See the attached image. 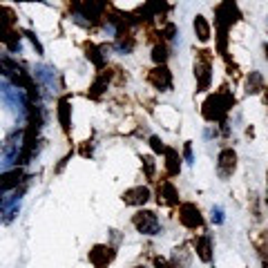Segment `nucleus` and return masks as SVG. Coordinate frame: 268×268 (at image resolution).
Returning <instances> with one entry per match:
<instances>
[{"instance_id":"nucleus-1","label":"nucleus","mask_w":268,"mask_h":268,"mask_svg":"<svg viewBox=\"0 0 268 268\" xmlns=\"http://www.w3.org/2000/svg\"><path fill=\"white\" fill-rule=\"evenodd\" d=\"M232 105H234V96L228 92L226 85H222V90H219L217 94H210V96L206 98L204 108H201V114H204V118L210 123H214V121L224 123L228 110H230Z\"/></svg>"},{"instance_id":"nucleus-2","label":"nucleus","mask_w":268,"mask_h":268,"mask_svg":"<svg viewBox=\"0 0 268 268\" xmlns=\"http://www.w3.org/2000/svg\"><path fill=\"white\" fill-rule=\"evenodd\" d=\"M210 63H212V52L210 50L194 52V78H197V90L199 92H204V90L210 88V80H212Z\"/></svg>"},{"instance_id":"nucleus-3","label":"nucleus","mask_w":268,"mask_h":268,"mask_svg":"<svg viewBox=\"0 0 268 268\" xmlns=\"http://www.w3.org/2000/svg\"><path fill=\"white\" fill-rule=\"evenodd\" d=\"M239 20H242V12H239V7H237L234 0H224V2L214 9V25L230 27Z\"/></svg>"},{"instance_id":"nucleus-4","label":"nucleus","mask_w":268,"mask_h":268,"mask_svg":"<svg viewBox=\"0 0 268 268\" xmlns=\"http://www.w3.org/2000/svg\"><path fill=\"white\" fill-rule=\"evenodd\" d=\"M132 226L141 234H156L159 232V217L152 210H138L132 217Z\"/></svg>"},{"instance_id":"nucleus-5","label":"nucleus","mask_w":268,"mask_h":268,"mask_svg":"<svg viewBox=\"0 0 268 268\" xmlns=\"http://www.w3.org/2000/svg\"><path fill=\"white\" fill-rule=\"evenodd\" d=\"M179 224L186 226L188 230H197V228L204 226V214L194 204H181L179 206Z\"/></svg>"},{"instance_id":"nucleus-6","label":"nucleus","mask_w":268,"mask_h":268,"mask_svg":"<svg viewBox=\"0 0 268 268\" xmlns=\"http://www.w3.org/2000/svg\"><path fill=\"white\" fill-rule=\"evenodd\" d=\"M108 0H80V12L85 18H90L92 22H100L105 20V14H108Z\"/></svg>"},{"instance_id":"nucleus-7","label":"nucleus","mask_w":268,"mask_h":268,"mask_svg":"<svg viewBox=\"0 0 268 268\" xmlns=\"http://www.w3.org/2000/svg\"><path fill=\"white\" fill-rule=\"evenodd\" d=\"M148 83H150L152 88L161 90V92H170V90H172V74H170V70H168L166 65H156L154 70L148 72Z\"/></svg>"},{"instance_id":"nucleus-8","label":"nucleus","mask_w":268,"mask_h":268,"mask_svg":"<svg viewBox=\"0 0 268 268\" xmlns=\"http://www.w3.org/2000/svg\"><path fill=\"white\" fill-rule=\"evenodd\" d=\"M237 170V152L232 148H224L217 156V172L222 179H228L232 176V172Z\"/></svg>"},{"instance_id":"nucleus-9","label":"nucleus","mask_w":268,"mask_h":268,"mask_svg":"<svg viewBox=\"0 0 268 268\" xmlns=\"http://www.w3.org/2000/svg\"><path fill=\"white\" fill-rule=\"evenodd\" d=\"M114 248L112 246H105V244H96V246L90 250V264H92L94 268H108L110 264H112L114 260Z\"/></svg>"},{"instance_id":"nucleus-10","label":"nucleus","mask_w":268,"mask_h":268,"mask_svg":"<svg viewBox=\"0 0 268 268\" xmlns=\"http://www.w3.org/2000/svg\"><path fill=\"white\" fill-rule=\"evenodd\" d=\"M156 201L164 206H179V192H176L172 181L161 179L159 184H156Z\"/></svg>"},{"instance_id":"nucleus-11","label":"nucleus","mask_w":268,"mask_h":268,"mask_svg":"<svg viewBox=\"0 0 268 268\" xmlns=\"http://www.w3.org/2000/svg\"><path fill=\"white\" fill-rule=\"evenodd\" d=\"M121 199L126 206H143L150 199V190H148L146 186H134V188H128L126 192L121 194Z\"/></svg>"},{"instance_id":"nucleus-12","label":"nucleus","mask_w":268,"mask_h":268,"mask_svg":"<svg viewBox=\"0 0 268 268\" xmlns=\"http://www.w3.org/2000/svg\"><path fill=\"white\" fill-rule=\"evenodd\" d=\"M192 246H194V252L201 262H210L212 260V239L208 234H197L192 239Z\"/></svg>"},{"instance_id":"nucleus-13","label":"nucleus","mask_w":268,"mask_h":268,"mask_svg":"<svg viewBox=\"0 0 268 268\" xmlns=\"http://www.w3.org/2000/svg\"><path fill=\"white\" fill-rule=\"evenodd\" d=\"M166 174L168 176H176L181 172V156H179V152L176 150H172V148H168L166 150Z\"/></svg>"},{"instance_id":"nucleus-14","label":"nucleus","mask_w":268,"mask_h":268,"mask_svg":"<svg viewBox=\"0 0 268 268\" xmlns=\"http://www.w3.org/2000/svg\"><path fill=\"white\" fill-rule=\"evenodd\" d=\"M58 121H60V128H63V132L65 134H70V123H72V108H70V100L65 98H60L58 100Z\"/></svg>"},{"instance_id":"nucleus-15","label":"nucleus","mask_w":268,"mask_h":268,"mask_svg":"<svg viewBox=\"0 0 268 268\" xmlns=\"http://www.w3.org/2000/svg\"><path fill=\"white\" fill-rule=\"evenodd\" d=\"M252 244H255V248H257V255H260V260H262V266L268 268V234L266 232L255 234V237H252Z\"/></svg>"},{"instance_id":"nucleus-16","label":"nucleus","mask_w":268,"mask_h":268,"mask_svg":"<svg viewBox=\"0 0 268 268\" xmlns=\"http://www.w3.org/2000/svg\"><path fill=\"white\" fill-rule=\"evenodd\" d=\"M192 27H194V34H197V38L201 42H208L210 40V22L206 20L204 16H194Z\"/></svg>"},{"instance_id":"nucleus-17","label":"nucleus","mask_w":268,"mask_h":268,"mask_svg":"<svg viewBox=\"0 0 268 268\" xmlns=\"http://www.w3.org/2000/svg\"><path fill=\"white\" fill-rule=\"evenodd\" d=\"M22 181V170L20 168H14V170L4 172L2 176V190H12V188H18V184Z\"/></svg>"},{"instance_id":"nucleus-18","label":"nucleus","mask_w":268,"mask_h":268,"mask_svg":"<svg viewBox=\"0 0 268 268\" xmlns=\"http://www.w3.org/2000/svg\"><path fill=\"white\" fill-rule=\"evenodd\" d=\"M83 52H85V56H88L90 60H92L94 65L98 67V70H103V65H105V60H103V56H100V52H98V47L94 45V42H90V40H85L83 42Z\"/></svg>"},{"instance_id":"nucleus-19","label":"nucleus","mask_w":268,"mask_h":268,"mask_svg":"<svg viewBox=\"0 0 268 268\" xmlns=\"http://www.w3.org/2000/svg\"><path fill=\"white\" fill-rule=\"evenodd\" d=\"M168 56H170V52H168V42L166 40L154 42V47H152V60H154L156 65H166Z\"/></svg>"},{"instance_id":"nucleus-20","label":"nucleus","mask_w":268,"mask_h":268,"mask_svg":"<svg viewBox=\"0 0 268 268\" xmlns=\"http://www.w3.org/2000/svg\"><path fill=\"white\" fill-rule=\"evenodd\" d=\"M262 90H266L262 74L260 72H250V76H248V80H246V92L248 94H257V92H262Z\"/></svg>"},{"instance_id":"nucleus-21","label":"nucleus","mask_w":268,"mask_h":268,"mask_svg":"<svg viewBox=\"0 0 268 268\" xmlns=\"http://www.w3.org/2000/svg\"><path fill=\"white\" fill-rule=\"evenodd\" d=\"M2 42H4V47H7V50H16L18 42H20V32L14 30V27H4Z\"/></svg>"},{"instance_id":"nucleus-22","label":"nucleus","mask_w":268,"mask_h":268,"mask_svg":"<svg viewBox=\"0 0 268 268\" xmlns=\"http://www.w3.org/2000/svg\"><path fill=\"white\" fill-rule=\"evenodd\" d=\"M172 266L174 268H188L190 266V255L186 248H174V255H172Z\"/></svg>"},{"instance_id":"nucleus-23","label":"nucleus","mask_w":268,"mask_h":268,"mask_svg":"<svg viewBox=\"0 0 268 268\" xmlns=\"http://www.w3.org/2000/svg\"><path fill=\"white\" fill-rule=\"evenodd\" d=\"M141 164H143V172H146L148 179H154V170H156L154 159H152L150 154H146V156H141Z\"/></svg>"},{"instance_id":"nucleus-24","label":"nucleus","mask_w":268,"mask_h":268,"mask_svg":"<svg viewBox=\"0 0 268 268\" xmlns=\"http://www.w3.org/2000/svg\"><path fill=\"white\" fill-rule=\"evenodd\" d=\"M150 148H152V152H154V154H166V150H168L159 136H150Z\"/></svg>"},{"instance_id":"nucleus-25","label":"nucleus","mask_w":268,"mask_h":268,"mask_svg":"<svg viewBox=\"0 0 268 268\" xmlns=\"http://www.w3.org/2000/svg\"><path fill=\"white\" fill-rule=\"evenodd\" d=\"M78 154L85 156V159H88V156H92V143H90V141H83V146H80Z\"/></svg>"},{"instance_id":"nucleus-26","label":"nucleus","mask_w":268,"mask_h":268,"mask_svg":"<svg viewBox=\"0 0 268 268\" xmlns=\"http://www.w3.org/2000/svg\"><path fill=\"white\" fill-rule=\"evenodd\" d=\"M154 268H174V266L168 260H164V257H154Z\"/></svg>"},{"instance_id":"nucleus-27","label":"nucleus","mask_w":268,"mask_h":268,"mask_svg":"<svg viewBox=\"0 0 268 268\" xmlns=\"http://www.w3.org/2000/svg\"><path fill=\"white\" fill-rule=\"evenodd\" d=\"M27 36H30L32 45H34V47H36V50H38V54H42V45H40V42H38V38H36V36H34V34H32V32H27Z\"/></svg>"},{"instance_id":"nucleus-28","label":"nucleus","mask_w":268,"mask_h":268,"mask_svg":"<svg viewBox=\"0 0 268 268\" xmlns=\"http://www.w3.org/2000/svg\"><path fill=\"white\" fill-rule=\"evenodd\" d=\"M184 152H186V156H188V159H190V156H192V146H190V141H188V143H186Z\"/></svg>"},{"instance_id":"nucleus-29","label":"nucleus","mask_w":268,"mask_h":268,"mask_svg":"<svg viewBox=\"0 0 268 268\" xmlns=\"http://www.w3.org/2000/svg\"><path fill=\"white\" fill-rule=\"evenodd\" d=\"M264 54H266V60H268V42L264 45Z\"/></svg>"},{"instance_id":"nucleus-30","label":"nucleus","mask_w":268,"mask_h":268,"mask_svg":"<svg viewBox=\"0 0 268 268\" xmlns=\"http://www.w3.org/2000/svg\"><path fill=\"white\" fill-rule=\"evenodd\" d=\"M264 92H266V103H268V88H266V90H264Z\"/></svg>"},{"instance_id":"nucleus-31","label":"nucleus","mask_w":268,"mask_h":268,"mask_svg":"<svg viewBox=\"0 0 268 268\" xmlns=\"http://www.w3.org/2000/svg\"><path fill=\"white\" fill-rule=\"evenodd\" d=\"M136 268H141V266H136Z\"/></svg>"},{"instance_id":"nucleus-32","label":"nucleus","mask_w":268,"mask_h":268,"mask_svg":"<svg viewBox=\"0 0 268 268\" xmlns=\"http://www.w3.org/2000/svg\"><path fill=\"white\" fill-rule=\"evenodd\" d=\"M266 201H268V199H266Z\"/></svg>"}]
</instances>
